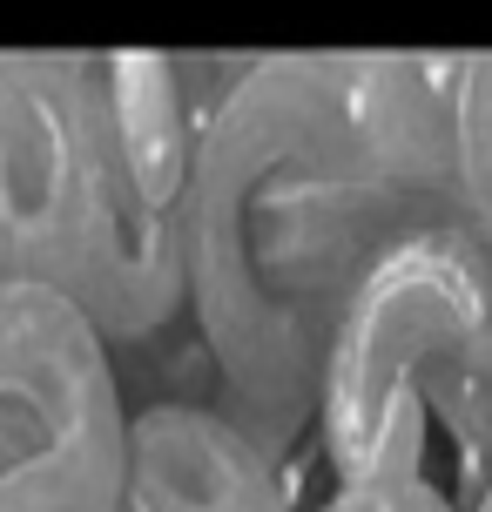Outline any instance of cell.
<instances>
[{"mask_svg": "<svg viewBox=\"0 0 492 512\" xmlns=\"http://www.w3.org/2000/svg\"><path fill=\"white\" fill-rule=\"evenodd\" d=\"M102 182L95 54L0 48V283L68 297L102 223Z\"/></svg>", "mask_w": 492, "mask_h": 512, "instance_id": "4", "label": "cell"}, {"mask_svg": "<svg viewBox=\"0 0 492 512\" xmlns=\"http://www.w3.org/2000/svg\"><path fill=\"white\" fill-rule=\"evenodd\" d=\"M418 230L371 149L351 54L243 61L203 115L182 189V277L223 411L284 452L311 432L351 283Z\"/></svg>", "mask_w": 492, "mask_h": 512, "instance_id": "1", "label": "cell"}, {"mask_svg": "<svg viewBox=\"0 0 492 512\" xmlns=\"http://www.w3.org/2000/svg\"><path fill=\"white\" fill-rule=\"evenodd\" d=\"M317 512H459L445 492L412 479H371V486H331Z\"/></svg>", "mask_w": 492, "mask_h": 512, "instance_id": "6", "label": "cell"}, {"mask_svg": "<svg viewBox=\"0 0 492 512\" xmlns=\"http://www.w3.org/2000/svg\"><path fill=\"white\" fill-rule=\"evenodd\" d=\"M122 512H297L277 452L216 398H149L129 425Z\"/></svg>", "mask_w": 492, "mask_h": 512, "instance_id": "5", "label": "cell"}, {"mask_svg": "<svg viewBox=\"0 0 492 512\" xmlns=\"http://www.w3.org/2000/svg\"><path fill=\"white\" fill-rule=\"evenodd\" d=\"M129 425L108 337L48 283H0V512H122Z\"/></svg>", "mask_w": 492, "mask_h": 512, "instance_id": "3", "label": "cell"}, {"mask_svg": "<svg viewBox=\"0 0 492 512\" xmlns=\"http://www.w3.org/2000/svg\"><path fill=\"white\" fill-rule=\"evenodd\" d=\"M311 432L331 486L412 479L466 506L492 479V256L466 223L398 230L358 270Z\"/></svg>", "mask_w": 492, "mask_h": 512, "instance_id": "2", "label": "cell"}, {"mask_svg": "<svg viewBox=\"0 0 492 512\" xmlns=\"http://www.w3.org/2000/svg\"><path fill=\"white\" fill-rule=\"evenodd\" d=\"M459 512H492V479H486V486H479V492H472V499H466V506H459Z\"/></svg>", "mask_w": 492, "mask_h": 512, "instance_id": "7", "label": "cell"}]
</instances>
